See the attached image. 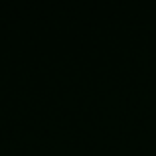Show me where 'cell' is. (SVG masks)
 Listing matches in <instances>:
<instances>
[]
</instances>
